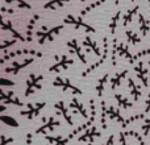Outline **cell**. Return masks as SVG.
Segmentation results:
<instances>
[{"label":"cell","mask_w":150,"mask_h":145,"mask_svg":"<svg viewBox=\"0 0 150 145\" xmlns=\"http://www.w3.org/2000/svg\"><path fill=\"white\" fill-rule=\"evenodd\" d=\"M100 136H101V132L95 127V125H92V127H90L87 131H84L82 135H79V137H78L76 140H78V143L93 144V141H95L96 139H99Z\"/></svg>","instance_id":"obj_13"},{"label":"cell","mask_w":150,"mask_h":145,"mask_svg":"<svg viewBox=\"0 0 150 145\" xmlns=\"http://www.w3.org/2000/svg\"><path fill=\"white\" fill-rule=\"evenodd\" d=\"M5 109H7V107H5V106H1V104H0V112H4Z\"/></svg>","instance_id":"obj_46"},{"label":"cell","mask_w":150,"mask_h":145,"mask_svg":"<svg viewBox=\"0 0 150 145\" xmlns=\"http://www.w3.org/2000/svg\"><path fill=\"white\" fill-rule=\"evenodd\" d=\"M125 133H127V136H128V137H129V136H130V137L136 139V140L138 141V144H140V145H145V140H144V139H142V136H141L138 132H136V131H127V132H125Z\"/></svg>","instance_id":"obj_35"},{"label":"cell","mask_w":150,"mask_h":145,"mask_svg":"<svg viewBox=\"0 0 150 145\" xmlns=\"http://www.w3.org/2000/svg\"><path fill=\"white\" fill-rule=\"evenodd\" d=\"M117 57L125 58L130 65H134L136 60H134V54L129 52V48H128L127 44L124 42H119L117 38H113V42H112V57H111V63L112 66L117 65Z\"/></svg>","instance_id":"obj_2"},{"label":"cell","mask_w":150,"mask_h":145,"mask_svg":"<svg viewBox=\"0 0 150 145\" xmlns=\"http://www.w3.org/2000/svg\"><path fill=\"white\" fill-rule=\"evenodd\" d=\"M134 72L136 77L141 80L144 87H149V70L145 68V63L142 60L137 61V63L134 65Z\"/></svg>","instance_id":"obj_15"},{"label":"cell","mask_w":150,"mask_h":145,"mask_svg":"<svg viewBox=\"0 0 150 145\" xmlns=\"http://www.w3.org/2000/svg\"><path fill=\"white\" fill-rule=\"evenodd\" d=\"M0 86H15V82L11 79H5V78H0Z\"/></svg>","instance_id":"obj_41"},{"label":"cell","mask_w":150,"mask_h":145,"mask_svg":"<svg viewBox=\"0 0 150 145\" xmlns=\"http://www.w3.org/2000/svg\"><path fill=\"white\" fill-rule=\"evenodd\" d=\"M46 102H37V103H28L26 104V109H23L20 111V115L26 119L32 120L34 117H37L40 115V112L46 107Z\"/></svg>","instance_id":"obj_9"},{"label":"cell","mask_w":150,"mask_h":145,"mask_svg":"<svg viewBox=\"0 0 150 145\" xmlns=\"http://www.w3.org/2000/svg\"><path fill=\"white\" fill-rule=\"evenodd\" d=\"M130 1H134V0H130Z\"/></svg>","instance_id":"obj_52"},{"label":"cell","mask_w":150,"mask_h":145,"mask_svg":"<svg viewBox=\"0 0 150 145\" xmlns=\"http://www.w3.org/2000/svg\"><path fill=\"white\" fill-rule=\"evenodd\" d=\"M138 11H140V5H134V7L129 8L127 12L122 16V26H128L130 23L133 21V17L136 15H138Z\"/></svg>","instance_id":"obj_23"},{"label":"cell","mask_w":150,"mask_h":145,"mask_svg":"<svg viewBox=\"0 0 150 145\" xmlns=\"http://www.w3.org/2000/svg\"><path fill=\"white\" fill-rule=\"evenodd\" d=\"M13 141H15V139L11 137V136H5V135L0 136V145H11Z\"/></svg>","instance_id":"obj_39"},{"label":"cell","mask_w":150,"mask_h":145,"mask_svg":"<svg viewBox=\"0 0 150 145\" xmlns=\"http://www.w3.org/2000/svg\"><path fill=\"white\" fill-rule=\"evenodd\" d=\"M16 44V40H7V41H0V52L5 49H9L11 46Z\"/></svg>","instance_id":"obj_36"},{"label":"cell","mask_w":150,"mask_h":145,"mask_svg":"<svg viewBox=\"0 0 150 145\" xmlns=\"http://www.w3.org/2000/svg\"><path fill=\"white\" fill-rule=\"evenodd\" d=\"M28 54L32 55V57H40V58L44 55L41 52H37V50H34V49H17V50H13V52L7 53L5 55H3V57L0 58V65H3V63H5L7 61L13 60V58H16V57H20V55H28Z\"/></svg>","instance_id":"obj_10"},{"label":"cell","mask_w":150,"mask_h":145,"mask_svg":"<svg viewBox=\"0 0 150 145\" xmlns=\"http://www.w3.org/2000/svg\"><path fill=\"white\" fill-rule=\"evenodd\" d=\"M0 102H3L4 104H13V106H18V107H23L24 103L20 100V99L16 96L15 91H3L0 88Z\"/></svg>","instance_id":"obj_17"},{"label":"cell","mask_w":150,"mask_h":145,"mask_svg":"<svg viewBox=\"0 0 150 145\" xmlns=\"http://www.w3.org/2000/svg\"><path fill=\"white\" fill-rule=\"evenodd\" d=\"M65 28V25H55L53 28H47V26H41L38 32L36 33V36L38 37V44L44 45L47 41H54L55 37L62 32V29Z\"/></svg>","instance_id":"obj_3"},{"label":"cell","mask_w":150,"mask_h":145,"mask_svg":"<svg viewBox=\"0 0 150 145\" xmlns=\"http://www.w3.org/2000/svg\"><path fill=\"white\" fill-rule=\"evenodd\" d=\"M107 0H98V1H93V3H91L88 7H86V8H83L82 11H80V16H86L87 13H90L92 9H95V8H98V7H100V5H103L104 3H105Z\"/></svg>","instance_id":"obj_32"},{"label":"cell","mask_w":150,"mask_h":145,"mask_svg":"<svg viewBox=\"0 0 150 145\" xmlns=\"http://www.w3.org/2000/svg\"><path fill=\"white\" fill-rule=\"evenodd\" d=\"M25 144H26V145H34V144H33V135H32V133H28V135H26Z\"/></svg>","instance_id":"obj_44"},{"label":"cell","mask_w":150,"mask_h":145,"mask_svg":"<svg viewBox=\"0 0 150 145\" xmlns=\"http://www.w3.org/2000/svg\"><path fill=\"white\" fill-rule=\"evenodd\" d=\"M46 145H50V144H46Z\"/></svg>","instance_id":"obj_53"},{"label":"cell","mask_w":150,"mask_h":145,"mask_svg":"<svg viewBox=\"0 0 150 145\" xmlns=\"http://www.w3.org/2000/svg\"><path fill=\"white\" fill-rule=\"evenodd\" d=\"M0 12L12 15V13H15V9H12V8H5V7H1V5H0Z\"/></svg>","instance_id":"obj_43"},{"label":"cell","mask_w":150,"mask_h":145,"mask_svg":"<svg viewBox=\"0 0 150 145\" xmlns=\"http://www.w3.org/2000/svg\"><path fill=\"white\" fill-rule=\"evenodd\" d=\"M63 24L74 26L75 29H82L86 33H96V29L93 28L92 25H90L88 23H86L82 16L76 17V16H73V15H67L63 18Z\"/></svg>","instance_id":"obj_4"},{"label":"cell","mask_w":150,"mask_h":145,"mask_svg":"<svg viewBox=\"0 0 150 145\" xmlns=\"http://www.w3.org/2000/svg\"><path fill=\"white\" fill-rule=\"evenodd\" d=\"M67 49H69V52L70 53H73L74 55H76L78 57V60L80 61V62L83 63V65H87V57L84 55V53L82 52V46H80V44H79V41H78L76 38H71V40H69L67 41Z\"/></svg>","instance_id":"obj_12"},{"label":"cell","mask_w":150,"mask_h":145,"mask_svg":"<svg viewBox=\"0 0 150 145\" xmlns=\"http://www.w3.org/2000/svg\"><path fill=\"white\" fill-rule=\"evenodd\" d=\"M148 63H149V69H150V60H149V62H148Z\"/></svg>","instance_id":"obj_48"},{"label":"cell","mask_w":150,"mask_h":145,"mask_svg":"<svg viewBox=\"0 0 150 145\" xmlns=\"http://www.w3.org/2000/svg\"><path fill=\"white\" fill-rule=\"evenodd\" d=\"M145 114H149L150 112V91L148 94V98H146V102H145Z\"/></svg>","instance_id":"obj_42"},{"label":"cell","mask_w":150,"mask_h":145,"mask_svg":"<svg viewBox=\"0 0 150 145\" xmlns=\"http://www.w3.org/2000/svg\"><path fill=\"white\" fill-rule=\"evenodd\" d=\"M44 79V75L42 74H34V72H30L26 79V88H25V92L24 95L29 96L32 94H34L36 91H40L42 88L41 85V80Z\"/></svg>","instance_id":"obj_8"},{"label":"cell","mask_w":150,"mask_h":145,"mask_svg":"<svg viewBox=\"0 0 150 145\" xmlns=\"http://www.w3.org/2000/svg\"><path fill=\"white\" fill-rule=\"evenodd\" d=\"M128 74H129V70H127V69H124V70L116 72V74H115L113 77L109 79V83H111V90L115 91L117 87H120V86H121V83H122V80L128 77Z\"/></svg>","instance_id":"obj_21"},{"label":"cell","mask_w":150,"mask_h":145,"mask_svg":"<svg viewBox=\"0 0 150 145\" xmlns=\"http://www.w3.org/2000/svg\"><path fill=\"white\" fill-rule=\"evenodd\" d=\"M44 124L41 127H38L36 129V135H45L47 136V133H53L58 127H61V122L57 120L54 116H49V117H42Z\"/></svg>","instance_id":"obj_7"},{"label":"cell","mask_w":150,"mask_h":145,"mask_svg":"<svg viewBox=\"0 0 150 145\" xmlns=\"http://www.w3.org/2000/svg\"><path fill=\"white\" fill-rule=\"evenodd\" d=\"M87 145H92V144H87Z\"/></svg>","instance_id":"obj_51"},{"label":"cell","mask_w":150,"mask_h":145,"mask_svg":"<svg viewBox=\"0 0 150 145\" xmlns=\"http://www.w3.org/2000/svg\"><path fill=\"white\" fill-rule=\"evenodd\" d=\"M113 144H115V136L111 135L108 137V140L105 141V144H103V145H113Z\"/></svg>","instance_id":"obj_45"},{"label":"cell","mask_w":150,"mask_h":145,"mask_svg":"<svg viewBox=\"0 0 150 145\" xmlns=\"http://www.w3.org/2000/svg\"><path fill=\"white\" fill-rule=\"evenodd\" d=\"M146 55H150V49H142V50H140L138 53H136V54H134V60L136 61H140V60H142L144 57H146Z\"/></svg>","instance_id":"obj_38"},{"label":"cell","mask_w":150,"mask_h":145,"mask_svg":"<svg viewBox=\"0 0 150 145\" xmlns=\"http://www.w3.org/2000/svg\"><path fill=\"white\" fill-rule=\"evenodd\" d=\"M0 28H1L3 31H7V32H9V33L13 36V38L18 40V41H21V42H25V41H26V38H24V36H23V34H21L20 32H17L15 28H13L12 23H11L9 20L7 21L4 17H3L1 15H0Z\"/></svg>","instance_id":"obj_16"},{"label":"cell","mask_w":150,"mask_h":145,"mask_svg":"<svg viewBox=\"0 0 150 145\" xmlns=\"http://www.w3.org/2000/svg\"><path fill=\"white\" fill-rule=\"evenodd\" d=\"M54 58L57 60V62L49 68L50 72H58V71L67 70V69L70 68V66H73L74 62H75L73 58L67 57V55H54Z\"/></svg>","instance_id":"obj_11"},{"label":"cell","mask_w":150,"mask_h":145,"mask_svg":"<svg viewBox=\"0 0 150 145\" xmlns=\"http://www.w3.org/2000/svg\"><path fill=\"white\" fill-rule=\"evenodd\" d=\"M113 96H115V99H116V102H117V104H119L120 108L129 109V108H132V107H133V102H130L129 99H128L127 96H124L122 94L115 92Z\"/></svg>","instance_id":"obj_26"},{"label":"cell","mask_w":150,"mask_h":145,"mask_svg":"<svg viewBox=\"0 0 150 145\" xmlns=\"http://www.w3.org/2000/svg\"><path fill=\"white\" fill-rule=\"evenodd\" d=\"M40 20V16L38 15H33L32 18L29 20L28 24V28H26V41H32V36H33V29L36 26L37 21Z\"/></svg>","instance_id":"obj_29"},{"label":"cell","mask_w":150,"mask_h":145,"mask_svg":"<svg viewBox=\"0 0 150 145\" xmlns=\"http://www.w3.org/2000/svg\"><path fill=\"white\" fill-rule=\"evenodd\" d=\"M71 0H49L46 4L44 5L45 9H57V8L65 7V4L70 3Z\"/></svg>","instance_id":"obj_30"},{"label":"cell","mask_w":150,"mask_h":145,"mask_svg":"<svg viewBox=\"0 0 150 145\" xmlns=\"http://www.w3.org/2000/svg\"><path fill=\"white\" fill-rule=\"evenodd\" d=\"M141 129H142V135L144 136H149L150 135V119L144 120V124L141 125Z\"/></svg>","instance_id":"obj_37"},{"label":"cell","mask_w":150,"mask_h":145,"mask_svg":"<svg viewBox=\"0 0 150 145\" xmlns=\"http://www.w3.org/2000/svg\"><path fill=\"white\" fill-rule=\"evenodd\" d=\"M82 46H83V48H86V50H87V52L93 53L95 55H98L99 58H100L101 55H103V53H101L100 48L98 46L96 41H95V40H92V37L88 36V34L84 37V38H83V41H82Z\"/></svg>","instance_id":"obj_18"},{"label":"cell","mask_w":150,"mask_h":145,"mask_svg":"<svg viewBox=\"0 0 150 145\" xmlns=\"http://www.w3.org/2000/svg\"><path fill=\"white\" fill-rule=\"evenodd\" d=\"M100 108H101V116H100V123H101V127L105 131L107 129V119L109 120H115L117 122L122 128H127L128 124H127V119L121 115L119 108L113 106H108L105 100H101L100 102Z\"/></svg>","instance_id":"obj_1"},{"label":"cell","mask_w":150,"mask_h":145,"mask_svg":"<svg viewBox=\"0 0 150 145\" xmlns=\"http://www.w3.org/2000/svg\"><path fill=\"white\" fill-rule=\"evenodd\" d=\"M54 108H55V111H57V115H61V116L65 119V122L67 123V125H70V127L74 125L73 117H71V115H70V112H69V108L66 107L65 102L58 100L57 103L54 104Z\"/></svg>","instance_id":"obj_19"},{"label":"cell","mask_w":150,"mask_h":145,"mask_svg":"<svg viewBox=\"0 0 150 145\" xmlns=\"http://www.w3.org/2000/svg\"><path fill=\"white\" fill-rule=\"evenodd\" d=\"M80 1H82V3H84V0H80Z\"/></svg>","instance_id":"obj_50"},{"label":"cell","mask_w":150,"mask_h":145,"mask_svg":"<svg viewBox=\"0 0 150 145\" xmlns=\"http://www.w3.org/2000/svg\"><path fill=\"white\" fill-rule=\"evenodd\" d=\"M127 80H128V88H129L130 96L133 98V100H134V102H138V99H140L141 95H142V91H141L140 86L134 82V79H133V78H128Z\"/></svg>","instance_id":"obj_22"},{"label":"cell","mask_w":150,"mask_h":145,"mask_svg":"<svg viewBox=\"0 0 150 145\" xmlns=\"http://www.w3.org/2000/svg\"><path fill=\"white\" fill-rule=\"evenodd\" d=\"M69 106H70V109L74 112V114L82 115V117H84V119H88V117H90V115H88L86 107L83 106V103L76 98V96H73V98H71V102H70Z\"/></svg>","instance_id":"obj_20"},{"label":"cell","mask_w":150,"mask_h":145,"mask_svg":"<svg viewBox=\"0 0 150 145\" xmlns=\"http://www.w3.org/2000/svg\"><path fill=\"white\" fill-rule=\"evenodd\" d=\"M111 77H109V72H105L103 77H100L98 79V83H96V95L99 98H103V92H104V88H105V85L107 82H109Z\"/></svg>","instance_id":"obj_25"},{"label":"cell","mask_w":150,"mask_h":145,"mask_svg":"<svg viewBox=\"0 0 150 145\" xmlns=\"http://www.w3.org/2000/svg\"><path fill=\"white\" fill-rule=\"evenodd\" d=\"M121 15H122L121 11H117L113 17L111 18V21H109L108 28H109V32H111L112 36H115V33H116V29H117V26H119V21H120V18H121Z\"/></svg>","instance_id":"obj_28"},{"label":"cell","mask_w":150,"mask_h":145,"mask_svg":"<svg viewBox=\"0 0 150 145\" xmlns=\"http://www.w3.org/2000/svg\"><path fill=\"white\" fill-rule=\"evenodd\" d=\"M52 85L54 86V87L61 88V90L65 91V92L69 91V92H71L73 95H83V91L80 90L78 86H75L69 78H63V77H61V75H58V77L53 80Z\"/></svg>","instance_id":"obj_5"},{"label":"cell","mask_w":150,"mask_h":145,"mask_svg":"<svg viewBox=\"0 0 150 145\" xmlns=\"http://www.w3.org/2000/svg\"><path fill=\"white\" fill-rule=\"evenodd\" d=\"M34 62V57H30V58H25V60H21V61H15V62L12 63L11 66H8V68L4 69V72L5 74H18V71L23 70V69H25L26 66L32 65V63Z\"/></svg>","instance_id":"obj_14"},{"label":"cell","mask_w":150,"mask_h":145,"mask_svg":"<svg viewBox=\"0 0 150 145\" xmlns=\"http://www.w3.org/2000/svg\"><path fill=\"white\" fill-rule=\"evenodd\" d=\"M45 139H46L47 143L53 144V145H69V141H70V139L66 136V137H63V136H45Z\"/></svg>","instance_id":"obj_27"},{"label":"cell","mask_w":150,"mask_h":145,"mask_svg":"<svg viewBox=\"0 0 150 145\" xmlns=\"http://www.w3.org/2000/svg\"><path fill=\"white\" fill-rule=\"evenodd\" d=\"M148 3H149V5H150V0H148Z\"/></svg>","instance_id":"obj_49"},{"label":"cell","mask_w":150,"mask_h":145,"mask_svg":"<svg viewBox=\"0 0 150 145\" xmlns=\"http://www.w3.org/2000/svg\"><path fill=\"white\" fill-rule=\"evenodd\" d=\"M125 36H127V40L130 45H137L142 41L141 37L138 36L134 31H132V29H127V31H125Z\"/></svg>","instance_id":"obj_31"},{"label":"cell","mask_w":150,"mask_h":145,"mask_svg":"<svg viewBox=\"0 0 150 145\" xmlns=\"http://www.w3.org/2000/svg\"><path fill=\"white\" fill-rule=\"evenodd\" d=\"M9 4H16L18 8H24V9H32V5L26 3L25 0H5Z\"/></svg>","instance_id":"obj_34"},{"label":"cell","mask_w":150,"mask_h":145,"mask_svg":"<svg viewBox=\"0 0 150 145\" xmlns=\"http://www.w3.org/2000/svg\"><path fill=\"white\" fill-rule=\"evenodd\" d=\"M108 53H109V44H108V38H107V37H103V55H101V57L99 58V60L96 61V62L91 63V65L88 66V68L86 69L84 71H82L80 77H82V78H87L88 75H90L92 71H96V69H99L101 65H103L104 62H105V60L108 58Z\"/></svg>","instance_id":"obj_6"},{"label":"cell","mask_w":150,"mask_h":145,"mask_svg":"<svg viewBox=\"0 0 150 145\" xmlns=\"http://www.w3.org/2000/svg\"><path fill=\"white\" fill-rule=\"evenodd\" d=\"M120 4V0H115V5H119Z\"/></svg>","instance_id":"obj_47"},{"label":"cell","mask_w":150,"mask_h":145,"mask_svg":"<svg viewBox=\"0 0 150 145\" xmlns=\"http://www.w3.org/2000/svg\"><path fill=\"white\" fill-rule=\"evenodd\" d=\"M138 25H140V32H141V36L142 37H146L150 32V21L142 13H138Z\"/></svg>","instance_id":"obj_24"},{"label":"cell","mask_w":150,"mask_h":145,"mask_svg":"<svg viewBox=\"0 0 150 145\" xmlns=\"http://www.w3.org/2000/svg\"><path fill=\"white\" fill-rule=\"evenodd\" d=\"M0 122H3L5 125L8 127H12V128H17L18 127V123L15 117L12 116H7V115H0Z\"/></svg>","instance_id":"obj_33"},{"label":"cell","mask_w":150,"mask_h":145,"mask_svg":"<svg viewBox=\"0 0 150 145\" xmlns=\"http://www.w3.org/2000/svg\"><path fill=\"white\" fill-rule=\"evenodd\" d=\"M127 133L124 132V131H121V132L119 133V145H129L127 141Z\"/></svg>","instance_id":"obj_40"}]
</instances>
